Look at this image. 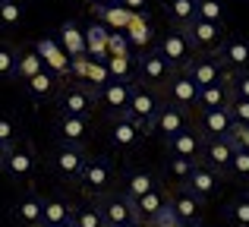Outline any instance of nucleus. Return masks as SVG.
Returning <instances> with one entry per match:
<instances>
[{
  "mask_svg": "<svg viewBox=\"0 0 249 227\" xmlns=\"http://www.w3.org/2000/svg\"><path fill=\"white\" fill-rule=\"evenodd\" d=\"M114 183H117L114 161L104 158V155H95V158L89 155L82 174L76 177V186H79L85 196H91V199H101V196H107V192H114Z\"/></svg>",
  "mask_w": 249,
  "mask_h": 227,
  "instance_id": "obj_1",
  "label": "nucleus"
},
{
  "mask_svg": "<svg viewBox=\"0 0 249 227\" xmlns=\"http://www.w3.org/2000/svg\"><path fill=\"white\" fill-rule=\"evenodd\" d=\"M161 107H164V98H161V92H155V88H145V86H139V82H133L129 105H126V117L139 123V126L145 129V136L152 133L155 117L161 114Z\"/></svg>",
  "mask_w": 249,
  "mask_h": 227,
  "instance_id": "obj_2",
  "label": "nucleus"
},
{
  "mask_svg": "<svg viewBox=\"0 0 249 227\" xmlns=\"http://www.w3.org/2000/svg\"><path fill=\"white\" fill-rule=\"evenodd\" d=\"M54 105H57V114L85 117V120H89V114L98 107V95L91 92L89 86H82V82H67V86L60 88V95L54 98Z\"/></svg>",
  "mask_w": 249,
  "mask_h": 227,
  "instance_id": "obj_3",
  "label": "nucleus"
},
{
  "mask_svg": "<svg viewBox=\"0 0 249 227\" xmlns=\"http://www.w3.org/2000/svg\"><path fill=\"white\" fill-rule=\"evenodd\" d=\"M3 174L13 180V183H29L38 174V152L29 145V142H13L6 148V161H3Z\"/></svg>",
  "mask_w": 249,
  "mask_h": 227,
  "instance_id": "obj_4",
  "label": "nucleus"
},
{
  "mask_svg": "<svg viewBox=\"0 0 249 227\" xmlns=\"http://www.w3.org/2000/svg\"><path fill=\"white\" fill-rule=\"evenodd\" d=\"M161 98H164V105H174V107H180V111L193 114L196 101H199V86L189 79L186 70H177V73H170V79L164 82Z\"/></svg>",
  "mask_w": 249,
  "mask_h": 227,
  "instance_id": "obj_5",
  "label": "nucleus"
},
{
  "mask_svg": "<svg viewBox=\"0 0 249 227\" xmlns=\"http://www.w3.org/2000/svg\"><path fill=\"white\" fill-rule=\"evenodd\" d=\"M170 73H174V70H170L167 63L161 60V54H158L155 48L136 54V82H139V86L161 92V88H164V82L170 79Z\"/></svg>",
  "mask_w": 249,
  "mask_h": 227,
  "instance_id": "obj_6",
  "label": "nucleus"
},
{
  "mask_svg": "<svg viewBox=\"0 0 249 227\" xmlns=\"http://www.w3.org/2000/svg\"><path fill=\"white\" fill-rule=\"evenodd\" d=\"M155 51L161 54V60H164L174 73L177 70H186V63L193 60V48H189L186 35H183L180 29H170L167 35H161L158 44H155Z\"/></svg>",
  "mask_w": 249,
  "mask_h": 227,
  "instance_id": "obj_7",
  "label": "nucleus"
},
{
  "mask_svg": "<svg viewBox=\"0 0 249 227\" xmlns=\"http://www.w3.org/2000/svg\"><path fill=\"white\" fill-rule=\"evenodd\" d=\"M85 161H89V152L82 145H57L54 155H51V167L60 180L67 183H76V177L82 174Z\"/></svg>",
  "mask_w": 249,
  "mask_h": 227,
  "instance_id": "obj_8",
  "label": "nucleus"
},
{
  "mask_svg": "<svg viewBox=\"0 0 249 227\" xmlns=\"http://www.w3.org/2000/svg\"><path fill=\"white\" fill-rule=\"evenodd\" d=\"M107 139H110V145H114L117 152H129V148H139L142 145L145 129H142L136 120H129L126 114H120V117H110V123H107Z\"/></svg>",
  "mask_w": 249,
  "mask_h": 227,
  "instance_id": "obj_9",
  "label": "nucleus"
},
{
  "mask_svg": "<svg viewBox=\"0 0 249 227\" xmlns=\"http://www.w3.org/2000/svg\"><path fill=\"white\" fill-rule=\"evenodd\" d=\"M183 35H186L189 48L193 51H218L224 44V25H214V22H202V19H193L189 25H183Z\"/></svg>",
  "mask_w": 249,
  "mask_h": 227,
  "instance_id": "obj_10",
  "label": "nucleus"
},
{
  "mask_svg": "<svg viewBox=\"0 0 249 227\" xmlns=\"http://www.w3.org/2000/svg\"><path fill=\"white\" fill-rule=\"evenodd\" d=\"M231 161H233V145L231 139H205L199 164H205L212 174H218L221 180L231 177Z\"/></svg>",
  "mask_w": 249,
  "mask_h": 227,
  "instance_id": "obj_11",
  "label": "nucleus"
},
{
  "mask_svg": "<svg viewBox=\"0 0 249 227\" xmlns=\"http://www.w3.org/2000/svg\"><path fill=\"white\" fill-rule=\"evenodd\" d=\"M54 136H57V145H82L89 142L91 126L85 117H67V114H57L54 120Z\"/></svg>",
  "mask_w": 249,
  "mask_h": 227,
  "instance_id": "obj_12",
  "label": "nucleus"
},
{
  "mask_svg": "<svg viewBox=\"0 0 249 227\" xmlns=\"http://www.w3.org/2000/svg\"><path fill=\"white\" fill-rule=\"evenodd\" d=\"M35 54L41 57V63H44L48 73L60 76L63 82L70 79V57H67V51L57 44V38H38L35 41Z\"/></svg>",
  "mask_w": 249,
  "mask_h": 227,
  "instance_id": "obj_13",
  "label": "nucleus"
},
{
  "mask_svg": "<svg viewBox=\"0 0 249 227\" xmlns=\"http://www.w3.org/2000/svg\"><path fill=\"white\" fill-rule=\"evenodd\" d=\"M214 57L231 76L243 73V70H249V38H224V44L214 51Z\"/></svg>",
  "mask_w": 249,
  "mask_h": 227,
  "instance_id": "obj_14",
  "label": "nucleus"
},
{
  "mask_svg": "<svg viewBox=\"0 0 249 227\" xmlns=\"http://www.w3.org/2000/svg\"><path fill=\"white\" fill-rule=\"evenodd\" d=\"M218 186H221L218 174H212L205 164H196L193 171H189V177L180 183V190L189 192V196H196V199H202V202H208V199L218 192Z\"/></svg>",
  "mask_w": 249,
  "mask_h": 227,
  "instance_id": "obj_15",
  "label": "nucleus"
},
{
  "mask_svg": "<svg viewBox=\"0 0 249 227\" xmlns=\"http://www.w3.org/2000/svg\"><path fill=\"white\" fill-rule=\"evenodd\" d=\"M186 73L199 88H208V86H214V82H221V79L231 76L224 67H221V60L214 54L212 57H193V60L186 63Z\"/></svg>",
  "mask_w": 249,
  "mask_h": 227,
  "instance_id": "obj_16",
  "label": "nucleus"
},
{
  "mask_svg": "<svg viewBox=\"0 0 249 227\" xmlns=\"http://www.w3.org/2000/svg\"><path fill=\"white\" fill-rule=\"evenodd\" d=\"M67 86V82L60 79V76L48 73V70H41V73H35L32 79L22 82L25 95H29V101H35V105H44V101H54L57 95H60V88Z\"/></svg>",
  "mask_w": 249,
  "mask_h": 227,
  "instance_id": "obj_17",
  "label": "nucleus"
},
{
  "mask_svg": "<svg viewBox=\"0 0 249 227\" xmlns=\"http://www.w3.org/2000/svg\"><path fill=\"white\" fill-rule=\"evenodd\" d=\"M95 205L101 209V218H104V227H120L126 221H133V211H129V199L123 192H107V196L95 199Z\"/></svg>",
  "mask_w": 249,
  "mask_h": 227,
  "instance_id": "obj_18",
  "label": "nucleus"
},
{
  "mask_svg": "<svg viewBox=\"0 0 249 227\" xmlns=\"http://www.w3.org/2000/svg\"><path fill=\"white\" fill-rule=\"evenodd\" d=\"M152 190H161V177L155 171H148V167H129L126 177H123V196L126 199H142L145 192Z\"/></svg>",
  "mask_w": 249,
  "mask_h": 227,
  "instance_id": "obj_19",
  "label": "nucleus"
},
{
  "mask_svg": "<svg viewBox=\"0 0 249 227\" xmlns=\"http://www.w3.org/2000/svg\"><path fill=\"white\" fill-rule=\"evenodd\" d=\"M167 145V155H174V158H186V161H199L202 158V148H205V136L199 133V129H183V133H177Z\"/></svg>",
  "mask_w": 249,
  "mask_h": 227,
  "instance_id": "obj_20",
  "label": "nucleus"
},
{
  "mask_svg": "<svg viewBox=\"0 0 249 227\" xmlns=\"http://www.w3.org/2000/svg\"><path fill=\"white\" fill-rule=\"evenodd\" d=\"M167 202L174 209V215L180 218V224H202V215H205V202L202 199L177 190V192H167Z\"/></svg>",
  "mask_w": 249,
  "mask_h": 227,
  "instance_id": "obj_21",
  "label": "nucleus"
},
{
  "mask_svg": "<svg viewBox=\"0 0 249 227\" xmlns=\"http://www.w3.org/2000/svg\"><path fill=\"white\" fill-rule=\"evenodd\" d=\"M164 202H167V190H164V186H161V190L145 192L142 199H129V211H133V221H136V224H142V227H148V221H152V218L158 215L161 209H164Z\"/></svg>",
  "mask_w": 249,
  "mask_h": 227,
  "instance_id": "obj_22",
  "label": "nucleus"
},
{
  "mask_svg": "<svg viewBox=\"0 0 249 227\" xmlns=\"http://www.w3.org/2000/svg\"><path fill=\"white\" fill-rule=\"evenodd\" d=\"M186 126H189V114L180 111V107H174V105H164V107H161V114L155 117L152 133H158L164 142H170L177 133H183Z\"/></svg>",
  "mask_w": 249,
  "mask_h": 227,
  "instance_id": "obj_23",
  "label": "nucleus"
},
{
  "mask_svg": "<svg viewBox=\"0 0 249 227\" xmlns=\"http://www.w3.org/2000/svg\"><path fill=\"white\" fill-rule=\"evenodd\" d=\"M129 92H133V82H107L104 88H98V105L107 107L110 117H120L126 114Z\"/></svg>",
  "mask_w": 249,
  "mask_h": 227,
  "instance_id": "obj_24",
  "label": "nucleus"
},
{
  "mask_svg": "<svg viewBox=\"0 0 249 227\" xmlns=\"http://www.w3.org/2000/svg\"><path fill=\"white\" fill-rule=\"evenodd\" d=\"M123 35H126L133 54H136V48H139V51L155 48V44H152L155 41V32H152V25H148L145 13H129V22H126V29H123Z\"/></svg>",
  "mask_w": 249,
  "mask_h": 227,
  "instance_id": "obj_25",
  "label": "nucleus"
},
{
  "mask_svg": "<svg viewBox=\"0 0 249 227\" xmlns=\"http://www.w3.org/2000/svg\"><path fill=\"white\" fill-rule=\"evenodd\" d=\"M233 92H231V76L208 88H199V101H196V111H224L231 105Z\"/></svg>",
  "mask_w": 249,
  "mask_h": 227,
  "instance_id": "obj_26",
  "label": "nucleus"
},
{
  "mask_svg": "<svg viewBox=\"0 0 249 227\" xmlns=\"http://www.w3.org/2000/svg\"><path fill=\"white\" fill-rule=\"evenodd\" d=\"M231 114L224 111H199V133L205 136V139H227L231 136Z\"/></svg>",
  "mask_w": 249,
  "mask_h": 227,
  "instance_id": "obj_27",
  "label": "nucleus"
},
{
  "mask_svg": "<svg viewBox=\"0 0 249 227\" xmlns=\"http://www.w3.org/2000/svg\"><path fill=\"white\" fill-rule=\"evenodd\" d=\"M41 196L35 192H25L16 205H13V221L19 227H41Z\"/></svg>",
  "mask_w": 249,
  "mask_h": 227,
  "instance_id": "obj_28",
  "label": "nucleus"
},
{
  "mask_svg": "<svg viewBox=\"0 0 249 227\" xmlns=\"http://www.w3.org/2000/svg\"><path fill=\"white\" fill-rule=\"evenodd\" d=\"M57 44H60L63 51H67V57H79L85 54V32L79 22H73V19H67V22H60V32H57Z\"/></svg>",
  "mask_w": 249,
  "mask_h": 227,
  "instance_id": "obj_29",
  "label": "nucleus"
},
{
  "mask_svg": "<svg viewBox=\"0 0 249 227\" xmlns=\"http://www.w3.org/2000/svg\"><path fill=\"white\" fill-rule=\"evenodd\" d=\"M73 218V205L60 196H51L41 202V227H57V224H67Z\"/></svg>",
  "mask_w": 249,
  "mask_h": 227,
  "instance_id": "obj_30",
  "label": "nucleus"
},
{
  "mask_svg": "<svg viewBox=\"0 0 249 227\" xmlns=\"http://www.w3.org/2000/svg\"><path fill=\"white\" fill-rule=\"evenodd\" d=\"M41 70H44V63H41V57L35 54V48H22V51H16V67H13V79L25 82V79H32L35 73H41Z\"/></svg>",
  "mask_w": 249,
  "mask_h": 227,
  "instance_id": "obj_31",
  "label": "nucleus"
},
{
  "mask_svg": "<svg viewBox=\"0 0 249 227\" xmlns=\"http://www.w3.org/2000/svg\"><path fill=\"white\" fill-rule=\"evenodd\" d=\"M91 13H95V22H101L104 29H110V32H123L126 22H129V13L123 10L120 3H114V6H91Z\"/></svg>",
  "mask_w": 249,
  "mask_h": 227,
  "instance_id": "obj_32",
  "label": "nucleus"
},
{
  "mask_svg": "<svg viewBox=\"0 0 249 227\" xmlns=\"http://www.w3.org/2000/svg\"><path fill=\"white\" fill-rule=\"evenodd\" d=\"M107 76L110 82H136V54H123V57H107Z\"/></svg>",
  "mask_w": 249,
  "mask_h": 227,
  "instance_id": "obj_33",
  "label": "nucleus"
},
{
  "mask_svg": "<svg viewBox=\"0 0 249 227\" xmlns=\"http://www.w3.org/2000/svg\"><path fill=\"white\" fill-rule=\"evenodd\" d=\"M164 13L174 22V29H183V25H189L196 19V0H167Z\"/></svg>",
  "mask_w": 249,
  "mask_h": 227,
  "instance_id": "obj_34",
  "label": "nucleus"
},
{
  "mask_svg": "<svg viewBox=\"0 0 249 227\" xmlns=\"http://www.w3.org/2000/svg\"><path fill=\"white\" fill-rule=\"evenodd\" d=\"M224 16H227L224 0H196V19H202V22H214V25H224Z\"/></svg>",
  "mask_w": 249,
  "mask_h": 227,
  "instance_id": "obj_35",
  "label": "nucleus"
},
{
  "mask_svg": "<svg viewBox=\"0 0 249 227\" xmlns=\"http://www.w3.org/2000/svg\"><path fill=\"white\" fill-rule=\"evenodd\" d=\"M25 19V3L22 0H0V29H16Z\"/></svg>",
  "mask_w": 249,
  "mask_h": 227,
  "instance_id": "obj_36",
  "label": "nucleus"
},
{
  "mask_svg": "<svg viewBox=\"0 0 249 227\" xmlns=\"http://www.w3.org/2000/svg\"><path fill=\"white\" fill-rule=\"evenodd\" d=\"M227 221L233 227H249V190H243L231 205H227Z\"/></svg>",
  "mask_w": 249,
  "mask_h": 227,
  "instance_id": "obj_37",
  "label": "nucleus"
},
{
  "mask_svg": "<svg viewBox=\"0 0 249 227\" xmlns=\"http://www.w3.org/2000/svg\"><path fill=\"white\" fill-rule=\"evenodd\" d=\"M73 227H104V218H101V209L95 202L85 205V209H73V218H70Z\"/></svg>",
  "mask_w": 249,
  "mask_h": 227,
  "instance_id": "obj_38",
  "label": "nucleus"
},
{
  "mask_svg": "<svg viewBox=\"0 0 249 227\" xmlns=\"http://www.w3.org/2000/svg\"><path fill=\"white\" fill-rule=\"evenodd\" d=\"M107 82H110V76H107V67H104V63H89V73H85L82 86H89L91 92L98 95V88H104Z\"/></svg>",
  "mask_w": 249,
  "mask_h": 227,
  "instance_id": "obj_39",
  "label": "nucleus"
},
{
  "mask_svg": "<svg viewBox=\"0 0 249 227\" xmlns=\"http://www.w3.org/2000/svg\"><path fill=\"white\" fill-rule=\"evenodd\" d=\"M231 177L249 186V152L233 148V161H231Z\"/></svg>",
  "mask_w": 249,
  "mask_h": 227,
  "instance_id": "obj_40",
  "label": "nucleus"
},
{
  "mask_svg": "<svg viewBox=\"0 0 249 227\" xmlns=\"http://www.w3.org/2000/svg\"><path fill=\"white\" fill-rule=\"evenodd\" d=\"M196 164H199V161H186V158H174V155H170V158H167V174L177 180V183H183Z\"/></svg>",
  "mask_w": 249,
  "mask_h": 227,
  "instance_id": "obj_41",
  "label": "nucleus"
},
{
  "mask_svg": "<svg viewBox=\"0 0 249 227\" xmlns=\"http://www.w3.org/2000/svg\"><path fill=\"white\" fill-rule=\"evenodd\" d=\"M13 142H19V123L13 120V117L0 114V145L10 148Z\"/></svg>",
  "mask_w": 249,
  "mask_h": 227,
  "instance_id": "obj_42",
  "label": "nucleus"
},
{
  "mask_svg": "<svg viewBox=\"0 0 249 227\" xmlns=\"http://www.w3.org/2000/svg\"><path fill=\"white\" fill-rule=\"evenodd\" d=\"M227 114H231L233 123H243V126H249V101L246 98H237V95H233L231 105H227Z\"/></svg>",
  "mask_w": 249,
  "mask_h": 227,
  "instance_id": "obj_43",
  "label": "nucleus"
},
{
  "mask_svg": "<svg viewBox=\"0 0 249 227\" xmlns=\"http://www.w3.org/2000/svg\"><path fill=\"white\" fill-rule=\"evenodd\" d=\"M13 67H16V51L10 44H0V79H13Z\"/></svg>",
  "mask_w": 249,
  "mask_h": 227,
  "instance_id": "obj_44",
  "label": "nucleus"
},
{
  "mask_svg": "<svg viewBox=\"0 0 249 227\" xmlns=\"http://www.w3.org/2000/svg\"><path fill=\"white\" fill-rule=\"evenodd\" d=\"M148 227H180V218L174 215V209H170V202H164V209L158 211V215L148 221Z\"/></svg>",
  "mask_w": 249,
  "mask_h": 227,
  "instance_id": "obj_45",
  "label": "nucleus"
},
{
  "mask_svg": "<svg viewBox=\"0 0 249 227\" xmlns=\"http://www.w3.org/2000/svg\"><path fill=\"white\" fill-rule=\"evenodd\" d=\"M227 139H231L233 148H243V152H249V126H243V123H233Z\"/></svg>",
  "mask_w": 249,
  "mask_h": 227,
  "instance_id": "obj_46",
  "label": "nucleus"
},
{
  "mask_svg": "<svg viewBox=\"0 0 249 227\" xmlns=\"http://www.w3.org/2000/svg\"><path fill=\"white\" fill-rule=\"evenodd\" d=\"M231 92L237 95V98H246V101H249V70L231 76Z\"/></svg>",
  "mask_w": 249,
  "mask_h": 227,
  "instance_id": "obj_47",
  "label": "nucleus"
},
{
  "mask_svg": "<svg viewBox=\"0 0 249 227\" xmlns=\"http://www.w3.org/2000/svg\"><path fill=\"white\" fill-rule=\"evenodd\" d=\"M89 57L85 54H79V57H70V76H73L76 82H82L85 79V73H89Z\"/></svg>",
  "mask_w": 249,
  "mask_h": 227,
  "instance_id": "obj_48",
  "label": "nucleus"
},
{
  "mask_svg": "<svg viewBox=\"0 0 249 227\" xmlns=\"http://www.w3.org/2000/svg\"><path fill=\"white\" fill-rule=\"evenodd\" d=\"M148 3H152V0H120V6H123L126 13H145Z\"/></svg>",
  "mask_w": 249,
  "mask_h": 227,
  "instance_id": "obj_49",
  "label": "nucleus"
},
{
  "mask_svg": "<svg viewBox=\"0 0 249 227\" xmlns=\"http://www.w3.org/2000/svg\"><path fill=\"white\" fill-rule=\"evenodd\" d=\"M91 6H114V3H120V0H89Z\"/></svg>",
  "mask_w": 249,
  "mask_h": 227,
  "instance_id": "obj_50",
  "label": "nucleus"
},
{
  "mask_svg": "<svg viewBox=\"0 0 249 227\" xmlns=\"http://www.w3.org/2000/svg\"><path fill=\"white\" fill-rule=\"evenodd\" d=\"M3 161H6V148L0 145V174H3Z\"/></svg>",
  "mask_w": 249,
  "mask_h": 227,
  "instance_id": "obj_51",
  "label": "nucleus"
},
{
  "mask_svg": "<svg viewBox=\"0 0 249 227\" xmlns=\"http://www.w3.org/2000/svg\"><path fill=\"white\" fill-rule=\"evenodd\" d=\"M120 227H142V224H136V221H126V224H120Z\"/></svg>",
  "mask_w": 249,
  "mask_h": 227,
  "instance_id": "obj_52",
  "label": "nucleus"
},
{
  "mask_svg": "<svg viewBox=\"0 0 249 227\" xmlns=\"http://www.w3.org/2000/svg\"><path fill=\"white\" fill-rule=\"evenodd\" d=\"M180 227H202V224H180Z\"/></svg>",
  "mask_w": 249,
  "mask_h": 227,
  "instance_id": "obj_53",
  "label": "nucleus"
},
{
  "mask_svg": "<svg viewBox=\"0 0 249 227\" xmlns=\"http://www.w3.org/2000/svg\"><path fill=\"white\" fill-rule=\"evenodd\" d=\"M57 227H73V224H70V221H67V224H57Z\"/></svg>",
  "mask_w": 249,
  "mask_h": 227,
  "instance_id": "obj_54",
  "label": "nucleus"
}]
</instances>
